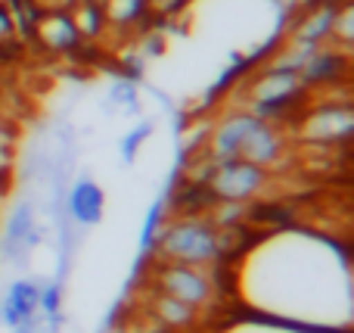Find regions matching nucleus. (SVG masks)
I'll return each mask as SVG.
<instances>
[{"mask_svg":"<svg viewBox=\"0 0 354 333\" xmlns=\"http://www.w3.org/2000/svg\"><path fill=\"white\" fill-rule=\"evenodd\" d=\"M233 287L258 318L348 333L351 259L348 249L314 228H268L252 234L233 262Z\"/></svg>","mask_w":354,"mask_h":333,"instance_id":"obj_1","label":"nucleus"},{"mask_svg":"<svg viewBox=\"0 0 354 333\" xmlns=\"http://www.w3.org/2000/svg\"><path fill=\"white\" fill-rule=\"evenodd\" d=\"M156 253L174 265L205 268L218 262V228L208 218H171L165 222Z\"/></svg>","mask_w":354,"mask_h":333,"instance_id":"obj_2","label":"nucleus"},{"mask_svg":"<svg viewBox=\"0 0 354 333\" xmlns=\"http://www.w3.org/2000/svg\"><path fill=\"white\" fill-rule=\"evenodd\" d=\"M202 184L218 203H252L268 187V168H258L243 159L212 162Z\"/></svg>","mask_w":354,"mask_h":333,"instance_id":"obj_3","label":"nucleus"},{"mask_svg":"<svg viewBox=\"0 0 354 333\" xmlns=\"http://www.w3.org/2000/svg\"><path fill=\"white\" fill-rule=\"evenodd\" d=\"M354 131V112L348 103L342 106H317L299 122V137L317 147H330V143H345Z\"/></svg>","mask_w":354,"mask_h":333,"instance_id":"obj_4","label":"nucleus"},{"mask_svg":"<svg viewBox=\"0 0 354 333\" xmlns=\"http://www.w3.org/2000/svg\"><path fill=\"white\" fill-rule=\"evenodd\" d=\"M159 287L168 299H177L187 309H199L212 299V278L202 268L193 265H174L168 262L159 271Z\"/></svg>","mask_w":354,"mask_h":333,"instance_id":"obj_5","label":"nucleus"},{"mask_svg":"<svg viewBox=\"0 0 354 333\" xmlns=\"http://www.w3.org/2000/svg\"><path fill=\"white\" fill-rule=\"evenodd\" d=\"M301 91L299 75L292 72H280V69H270L268 75L252 84V109H255L258 118L270 116L274 109H283L286 103H292Z\"/></svg>","mask_w":354,"mask_h":333,"instance_id":"obj_6","label":"nucleus"},{"mask_svg":"<svg viewBox=\"0 0 354 333\" xmlns=\"http://www.w3.org/2000/svg\"><path fill=\"white\" fill-rule=\"evenodd\" d=\"M103 206H106L103 190H100L91 178H81L66 197L68 218H72L75 224H84V228L100 224V218H103Z\"/></svg>","mask_w":354,"mask_h":333,"instance_id":"obj_7","label":"nucleus"},{"mask_svg":"<svg viewBox=\"0 0 354 333\" xmlns=\"http://www.w3.org/2000/svg\"><path fill=\"white\" fill-rule=\"evenodd\" d=\"M31 28H35L37 41L47 50H56V53H66V50H72L75 44L81 41L72 19H68V12H41Z\"/></svg>","mask_w":354,"mask_h":333,"instance_id":"obj_8","label":"nucleus"},{"mask_svg":"<svg viewBox=\"0 0 354 333\" xmlns=\"http://www.w3.org/2000/svg\"><path fill=\"white\" fill-rule=\"evenodd\" d=\"M37 287L31 280H16V284L6 290L3 296V309H0V318H3L10 327H19L25 324L28 318H35L37 312Z\"/></svg>","mask_w":354,"mask_h":333,"instance_id":"obj_9","label":"nucleus"},{"mask_svg":"<svg viewBox=\"0 0 354 333\" xmlns=\"http://www.w3.org/2000/svg\"><path fill=\"white\" fill-rule=\"evenodd\" d=\"M333 19H336V6L320 3L317 10H311L292 31V44H305V47H320L333 31Z\"/></svg>","mask_w":354,"mask_h":333,"instance_id":"obj_10","label":"nucleus"},{"mask_svg":"<svg viewBox=\"0 0 354 333\" xmlns=\"http://www.w3.org/2000/svg\"><path fill=\"white\" fill-rule=\"evenodd\" d=\"M35 212H31L28 203H19L12 209V215L6 218V253L10 255H19L22 249H28L31 243L37 240L35 234Z\"/></svg>","mask_w":354,"mask_h":333,"instance_id":"obj_11","label":"nucleus"},{"mask_svg":"<svg viewBox=\"0 0 354 333\" xmlns=\"http://www.w3.org/2000/svg\"><path fill=\"white\" fill-rule=\"evenodd\" d=\"M68 19H72V25H75L81 41H84V37H97L106 25L103 6H100L97 0H78V3L68 10Z\"/></svg>","mask_w":354,"mask_h":333,"instance_id":"obj_12","label":"nucleus"},{"mask_svg":"<svg viewBox=\"0 0 354 333\" xmlns=\"http://www.w3.org/2000/svg\"><path fill=\"white\" fill-rule=\"evenodd\" d=\"M100 6H103L106 22L131 25L140 19L143 10H147V0H100Z\"/></svg>","mask_w":354,"mask_h":333,"instance_id":"obj_13","label":"nucleus"},{"mask_svg":"<svg viewBox=\"0 0 354 333\" xmlns=\"http://www.w3.org/2000/svg\"><path fill=\"white\" fill-rule=\"evenodd\" d=\"M224 333H326V330H311V327H295V324H283V321H239L233 327H227Z\"/></svg>","mask_w":354,"mask_h":333,"instance_id":"obj_14","label":"nucleus"},{"mask_svg":"<svg viewBox=\"0 0 354 333\" xmlns=\"http://www.w3.org/2000/svg\"><path fill=\"white\" fill-rule=\"evenodd\" d=\"M162 228H165V203H156L153 209L147 212V222H143V237H140V249H143V253L156 249V240H159Z\"/></svg>","mask_w":354,"mask_h":333,"instance_id":"obj_15","label":"nucleus"},{"mask_svg":"<svg viewBox=\"0 0 354 333\" xmlns=\"http://www.w3.org/2000/svg\"><path fill=\"white\" fill-rule=\"evenodd\" d=\"M159 315L165 318L168 324H187L189 321V315H193V309H187V305H180L177 299H162L159 303Z\"/></svg>","mask_w":354,"mask_h":333,"instance_id":"obj_16","label":"nucleus"},{"mask_svg":"<svg viewBox=\"0 0 354 333\" xmlns=\"http://www.w3.org/2000/svg\"><path fill=\"white\" fill-rule=\"evenodd\" d=\"M37 6V12H68L78 0H31Z\"/></svg>","mask_w":354,"mask_h":333,"instance_id":"obj_17","label":"nucleus"},{"mask_svg":"<svg viewBox=\"0 0 354 333\" xmlns=\"http://www.w3.org/2000/svg\"><path fill=\"white\" fill-rule=\"evenodd\" d=\"M12 31H16V22H12V12L6 6H0V44L12 41Z\"/></svg>","mask_w":354,"mask_h":333,"instance_id":"obj_18","label":"nucleus"},{"mask_svg":"<svg viewBox=\"0 0 354 333\" xmlns=\"http://www.w3.org/2000/svg\"><path fill=\"white\" fill-rule=\"evenodd\" d=\"M147 3H153L156 12H174L177 6L183 3V0H147Z\"/></svg>","mask_w":354,"mask_h":333,"instance_id":"obj_19","label":"nucleus"},{"mask_svg":"<svg viewBox=\"0 0 354 333\" xmlns=\"http://www.w3.org/2000/svg\"><path fill=\"white\" fill-rule=\"evenodd\" d=\"M320 3H333V0H320Z\"/></svg>","mask_w":354,"mask_h":333,"instance_id":"obj_20","label":"nucleus"},{"mask_svg":"<svg viewBox=\"0 0 354 333\" xmlns=\"http://www.w3.org/2000/svg\"><path fill=\"white\" fill-rule=\"evenodd\" d=\"M97 3H100V0H97Z\"/></svg>","mask_w":354,"mask_h":333,"instance_id":"obj_21","label":"nucleus"}]
</instances>
